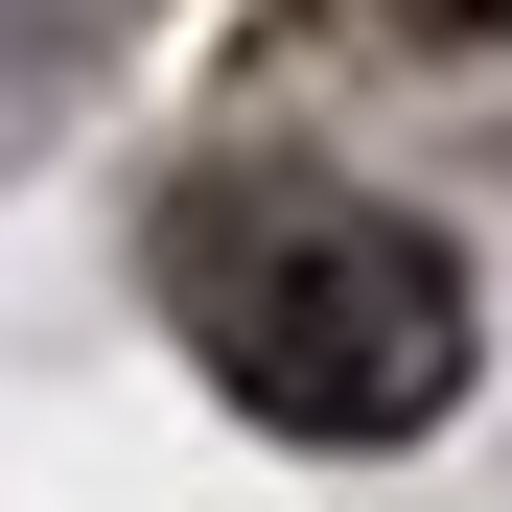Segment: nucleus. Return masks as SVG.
<instances>
[{
	"label": "nucleus",
	"mask_w": 512,
	"mask_h": 512,
	"mask_svg": "<svg viewBox=\"0 0 512 512\" xmlns=\"http://www.w3.org/2000/svg\"><path fill=\"white\" fill-rule=\"evenodd\" d=\"M163 326L280 443H419L466 396V256L373 187H187L163 210Z\"/></svg>",
	"instance_id": "obj_1"
},
{
	"label": "nucleus",
	"mask_w": 512,
	"mask_h": 512,
	"mask_svg": "<svg viewBox=\"0 0 512 512\" xmlns=\"http://www.w3.org/2000/svg\"><path fill=\"white\" fill-rule=\"evenodd\" d=\"M466 24H512V0H466Z\"/></svg>",
	"instance_id": "obj_2"
}]
</instances>
